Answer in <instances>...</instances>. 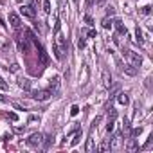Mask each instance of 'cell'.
I'll return each instance as SVG.
<instances>
[{
    "mask_svg": "<svg viewBox=\"0 0 153 153\" xmlns=\"http://www.w3.org/2000/svg\"><path fill=\"white\" fill-rule=\"evenodd\" d=\"M52 51H54V56L58 59H63V52H67V40L59 33H56V40L52 43Z\"/></svg>",
    "mask_w": 153,
    "mask_h": 153,
    "instance_id": "obj_1",
    "label": "cell"
},
{
    "mask_svg": "<svg viewBox=\"0 0 153 153\" xmlns=\"http://www.w3.org/2000/svg\"><path fill=\"white\" fill-rule=\"evenodd\" d=\"M16 43H18V49L22 51V52H27L29 51V38H27V34H25V31H18V34H16Z\"/></svg>",
    "mask_w": 153,
    "mask_h": 153,
    "instance_id": "obj_2",
    "label": "cell"
},
{
    "mask_svg": "<svg viewBox=\"0 0 153 153\" xmlns=\"http://www.w3.org/2000/svg\"><path fill=\"white\" fill-rule=\"evenodd\" d=\"M43 142H45V135L43 133H33L27 139V146H31V148H42Z\"/></svg>",
    "mask_w": 153,
    "mask_h": 153,
    "instance_id": "obj_3",
    "label": "cell"
},
{
    "mask_svg": "<svg viewBox=\"0 0 153 153\" xmlns=\"http://www.w3.org/2000/svg\"><path fill=\"white\" fill-rule=\"evenodd\" d=\"M124 56H126L128 63H130V65H133L135 68H139V67L142 65V58H140L137 52H133V51H124Z\"/></svg>",
    "mask_w": 153,
    "mask_h": 153,
    "instance_id": "obj_4",
    "label": "cell"
},
{
    "mask_svg": "<svg viewBox=\"0 0 153 153\" xmlns=\"http://www.w3.org/2000/svg\"><path fill=\"white\" fill-rule=\"evenodd\" d=\"M59 85H61V81H59L58 76L51 78V79H49V92H51L52 96H58V94H59Z\"/></svg>",
    "mask_w": 153,
    "mask_h": 153,
    "instance_id": "obj_5",
    "label": "cell"
},
{
    "mask_svg": "<svg viewBox=\"0 0 153 153\" xmlns=\"http://www.w3.org/2000/svg\"><path fill=\"white\" fill-rule=\"evenodd\" d=\"M123 142H124L123 133H121V131H119V133H115L114 137H110V149H119V148L123 146Z\"/></svg>",
    "mask_w": 153,
    "mask_h": 153,
    "instance_id": "obj_6",
    "label": "cell"
},
{
    "mask_svg": "<svg viewBox=\"0 0 153 153\" xmlns=\"http://www.w3.org/2000/svg\"><path fill=\"white\" fill-rule=\"evenodd\" d=\"M52 94L49 92V90H36V92H33V99H36V101H47L49 97H51Z\"/></svg>",
    "mask_w": 153,
    "mask_h": 153,
    "instance_id": "obj_7",
    "label": "cell"
},
{
    "mask_svg": "<svg viewBox=\"0 0 153 153\" xmlns=\"http://www.w3.org/2000/svg\"><path fill=\"white\" fill-rule=\"evenodd\" d=\"M101 81H103V87H106V88H110L112 83H114V81H112V74H110L106 68L101 72Z\"/></svg>",
    "mask_w": 153,
    "mask_h": 153,
    "instance_id": "obj_8",
    "label": "cell"
},
{
    "mask_svg": "<svg viewBox=\"0 0 153 153\" xmlns=\"http://www.w3.org/2000/svg\"><path fill=\"white\" fill-rule=\"evenodd\" d=\"M20 13H22L24 16H27V18H34V16H36V11H34V7H31V6H22V7H20Z\"/></svg>",
    "mask_w": 153,
    "mask_h": 153,
    "instance_id": "obj_9",
    "label": "cell"
},
{
    "mask_svg": "<svg viewBox=\"0 0 153 153\" xmlns=\"http://www.w3.org/2000/svg\"><path fill=\"white\" fill-rule=\"evenodd\" d=\"M9 24H11V27L13 29H20V16L16 15V13H9Z\"/></svg>",
    "mask_w": 153,
    "mask_h": 153,
    "instance_id": "obj_10",
    "label": "cell"
},
{
    "mask_svg": "<svg viewBox=\"0 0 153 153\" xmlns=\"http://www.w3.org/2000/svg\"><path fill=\"white\" fill-rule=\"evenodd\" d=\"M121 70H123V72H124L126 76H135L139 68H135L133 65H130V63H128V65H123V67H121Z\"/></svg>",
    "mask_w": 153,
    "mask_h": 153,
    "instance_id": "obj_11",
    "label": "cell"
},
{
    "mask_svg": "<svg viewBox=\"0 0 153 153\" xmlns=\"http://www.w3.org/2000/svg\"><path fill=\"white\" fill-rule=\"evenodd\" d=\"M94 130L96 128H90V135H88V139H87V151L90 153V151H94Z\"/></svg>",
    "mask_w": 153,
    "mask_h": 153,
    "instance_id": "obj_12",
    "label": "cell"
},
{
    "mask_svg": "<svg viewBox=\"0 0 153 153\" xmlns=\"http://www.w3.org/2000/svg\"><path fill=\"white\" fill-rule=\"evenodd\" d=\"M36 49H38V54H40V61H42L43 65H47V63H49V56H47V52H45V49H43L42 45H38Z\"/></svg>",
    "mask_w": 153,
    "mask_h": 153,
    "instance_id": "obj_13",
    "label": "cell"
},
{
    "mask_svg": "<svg viewBox=\"0 0 153 153\" xmlns=\"http://www.w3.org/2000/svg\"><path fill=\"white\" fill-rule=\"evenodd\" d=\"M117 103L121 105V106H126L128 103H130V97H128V94H124V92H121V94H117Z\"/></svg>",
    "mask_w": 153,
    "mask_h": 153,
    "instance_id": "obj_14",
    "label": "cell"
},
{
    "mask_svg": "<svg viewBox=\"0 0 153 153\" xmlns=\"http://www.w3.org/2000/svg\"><path fill=\"white\" fill-rule=\"evenodd\" d=\"M114 25H115V29H117V33H119V34H123V36H126V34H128V29L123 25V22H121V20H115V22H114Z\"/></svg>",
    "mask_w": 153,
    "mask_h": 153,
    "instance_id": "obj_15",
    "label": "cell"
},
{
    "mask_svg": "<svg viewBox=\"0 0 153 153\" xmlns=\"http://www.w3.org/2000/svg\"><path fill=\"white\" fill-rule=\"evenodd\" d=\"M67 9H68L67 0H59V18H65L67 16Z\"/></svg>",
    "mask_w": 153,
    "mask_h": 153,
    "instance_id": "obj_16",
    "label": "cell"
},
{
    "mask_svg": "<svg viewBox=\"0 0 153 153\" xmlns=\"http://www.w3.org/2000/svg\"><path fill=\"white\" fill-rule=\"evenodd\" d=\"M18 85H20V88H24V90H29V88H31V81H29L27 78H20V79H18Z\"/></svg>",
    "mask_w": 153,
    "mask_h": 153,
    "instance_id": "obj_17",
    "label": "cell"
},
{
    "mask_svg": "<svg viewBox=\"0 0 153 153\" xmlns=\"http://www.w3.org/2000/svg\"><path fill=\"white\" fill-rule=\"evenodd\" d=\"M130 131H131L130 119H126V117H124V121H123V131H121V133H123V135H124V133H126V135H130Z\"/></svg>",
    "mask_w": 153,
    "mask_h": 153,
    "instance_id": "obj_18",
    "label": "cell"
},
{
    "mask_svg": "<svg viewBox=\"0 0 153 153\" xmlns=\"http://www.w3.org/2000/svg\"><path fill=\"white\" fill-rule=\"evenodd\" d=\"M137 149H139L137 139H135V137H131V139L128 140V151H137Z\"/></svg>",
    "mask_w": 153,
    "mask_h": 153,
    "instance_id": "obj_19",
    "label": "cell"
},
{
    "mask_svg": "<svg viewBox=\"0 0 153 153\" xmlns=\"http://www.w3.org/2000/svg\"><path fill=\"white\" fill-rule=\"evenodd\" d=\"M117 119V110L114 106H108V121H115Z\"/></svg>",
    "mask_w": 153,
    "mask_h": 153,
    "instance_id": "obj_20",
    "label": "cell"
},
{
    "mask_svg": "<svg viewBox=\"0 0 153 153\" xmlns=\"http://www.w3.org/2000/svg\"><path fill=\"white\" fill-rule=\"evenodd\" d=\"M97 149H99V151H108V149H110V139L103 140V142H101V146H99Z\"/></svg>",
    "mask_w": 153,
    "mask_h": 153,
    "instance_id": "obj_21",
    "label": "cell"
},
{
    "mask_svg": "<svg viewBox=\"0 0 153 153\" xmlns=\"http://www.w3.org/2000/svg\"><path fill=\"white\" fill-rule=\"evenodd\" d=\"M135 36H137V43H144V38H142V31L137 27L135 29Z\"/></svg>",
    "mask_w": 153,
    "mask_h": 153,
    "instance_id": "obj_22",
    "label": "cell"
},
{
    "mask_svg": "<svg viewBox=\"0 0 153 153\" xmlns=\"http://www.w3.org/2000/svg\"><path fill=\"white\" fill-rule=\"evenodd\" d=\"M79 139H81V133L78 131V133H76V137H74V139L70 140V146H76V144H78V142H79Z\"/></svg>",
    "mask_w": 153,
    "mask_h": 153,
    "instance_id": "obj_23",
    "label": "cell"
},
{
    "mask_svg": "<svg viewBox=\"0 0 153 153\" xmlns=\"http://www.w3.org/2000/svg\"><path fill=\"white\" fill-rule=\"evenodd\" d=\"M43 11L49 15L51 13V2H49V0H43Z\"/></svg>",
    "mask_w": 153,
    "mask_h": 153,
    "instance_id": "obj_24",
    "label": "cell"
},
{
    "mask_svg": "<svg viewBox=\"0 0 153 153\" xmlns=\"http://www.w3.org/2000/svg\"><path fill=\"white\" fill-rule=\"evenodd\" d=\"M114 15H115L114 6H108V7H106V16H114Z\"/></svg>",
    "mask_w": 153,
    "mask_h": 153,
    "instance_id": "obj_25",
    "label": "cell"
},
{
    "mask_svg": "<svg viewBox=\"0 0 153 153\" xmlns=\"http://www.w3.org/2000/svg\"><path fill=\"white\" fill-rule=\"evenodd\" d=\"M110 25H112V20L106 16V18L103 20V27H105V29H110Z\"/></svg>",
    "mask_w": 153,
    "mask_h": 153,
    "instance_id": "obj_26",
    "label": "cell"
},
{
    "mask_svg": "<svg viewBox=\"0 0 153 153\" xmlns=\"http://www.w3.org/2000/svg\"><path fill=\"white\" fill-rule=\"evenodd\" d=\"M85 24H87L88 27H92V25H94V20L90 18V15H87V16H85Z\"/></svg>",
    "mask_w": 153,
    "mask_h": 153,
    "instance_id": "obj_27",
    "label": "cell"
},
{
    "mask_svg": "<svg viewBox=\"0 0 153 153\" xmlns=\"http://www.w3.org/2000/svg\"><path fill=\"white\" fill-rule=\"evenodd\" d=\"M117 90H119V85H114V83H112V87H110V96L117 94Z\"/></svg>",
    "mask_w": 153,
    "mask_h": 153,
    "instance_id": "obj_28",
    "label": "cell"
},
{
    "mask_svg": "<svg viewBox=\"0 0 153 153\" xmlns=\"http://www.w3.org/2000/svg\"><path fill=\"white\" fill-rule=\"evenodd\" d=\"M78 112H79V106H78V105H74V106L70 108V114H72V115H78Z\"/></svg>",
    "mask_w": 153,
    "mask_h": 153,
    "instance_id": "obj_29",
    "label": "cell"
},
{
    "mask_svg": "<svg viewBox=\"0 0 153 153\" xmlns=\"http://www.w3.org/2000/svg\"><path fill=\"white\" fill-rule=\"evenodd\" d=\"M140 13H142V15H149V13H151V7H149V6H144V7L140 9Z\"/></svg>",
    "mask_w": 153,
    "mask_h": 153,
    "instance_id": "obj_30",
    "label": "cell"
},
{
    "mask_svg": "<svg viewBox=\"0 0 153 153\" xmlns=\"http://www.w3.org/2000/svg\"><path fill=\"white\" fill-rule=\"evenodd\" d=\"M151 144H153V135H151V137H149V139H148V142H146V144H144V146H142V149H148V148H149V146H151Z\"/></svg>",
    "mask_w": 153,
    "mask_h": 153,
    "instance_id": "obj_31",
    "label": "cell"
},
{
    "mask_svg": "<svg viewBox=\"0 0 153 153\" xmlns=\"http://www.w3.org/2000/svg\"><path fill=\"white\" fill-rule=\"evenodd\" d=\"M78 47H79V49H85V40H83V38L78 40Z\"/></svg>",
    "mask_w": 153,
    "mask_h": 153,
    "instance_id": "obj_32",
    "label": "cell"
},
{
    "mask_svg": "<svg viewBox=\"0 0 153 153\" xmlns=\"http://www.w3.org/2000/svg\"><path fill=\"white\" fill-rule=\"evenodd\" d=\"M0 88H2V90H6V88H7V83H6L2 78H0Z\"/></svg>",
    "mask_w": 153,
    "mask_h": 153,
    "instance_id": "obj_33",
    "label": "cell"
},
{
    "mask_svg": "<svg viewBox=\"0 0 153 153\" xmlns=\"http://www.w3.org/2000/svg\"><path fill=\"white\" fill-rule=\"evenodd\" d=\"M87 34H88V38H96V31H94V29H88Z\"/></svg>",
    "mask_w": 153,
    "mask_h": 153,
    "instance_id": "obj_34",
    "label": "cell"
},
{
    "mask_svg": "<svg viewBox=\"0 0 153 153\" xmlns=\"http://www.w3.org/2000/svg\"><path fill=\"white\" fill-rule=\"evenodd\" d=\"M7 119H11V121H16L18 117H16V114H7Z\"/></svg>",
    "mask_w": 153,
    "mask_h": 153,
    "instance_id": "obj_35",
    "label": "cell"
},
{
    "mask_svg": "<svg viewBox=\"0 0 153 153\" xmlns=\"http://www.w3.org/2000/svg\"><path fill=\"white\" fill-rule=\"evenodd\" d=\"M16 70H18V65H16V63H13V65H11V72H16Z\"/></svg>",
    "mask_w": 153,
    "mask_h": 153,
    "instance_id": "obj_36",
    "label": "cell"
},
{
    "mask_svg": "<svg viewBox=\"0 0 153 153\" xmlns=\"http://www.w3.org/2000/svg\"><path fill=\"white\" fill-rule=\"evenodd\" d=\"M24 130H25V128H15V131H16V133H24Z\"/></svg>",
    "mask_w": 153,
    "mask_h": 153,
    "instance_id": "obj_37",
    "label": "cell"
},
{
    "mask_svg": "<svg viewBox=\"0 0 153 153\" xmlns=\"http://www.w3.org/2000/svg\"><path fill=\"white\" fill-rule=\"evenodd\" d=\"M94 2H96V4H99V6H101V4H105V2H106V0H94Z\"/></svg>",
    "mask_w": 153,
    "mask_h": 153,
    "instance_id": "obj_38",
    "label": "cell"
},
{
    "mask_svg": "<svg viewBox=\"0 0 153 153\" xmlns=\"http://www.w3.org/2000/svg\"><path fill=\"white\" fill-rule=\"evenodd\" d=\"M6 101H7V99H6V97H4L2 94H0V103H6Z\"/></svg>",
    "mask_w": 153,
    "mask_h": 153,
    "instance_id": "obj_39",
    "label": "cell"
},
{
    "mask_svg": "<svg viewBox=\"0 0 153 153\" xmlns=\"http://www.w3.org/2000/svg\"><path fill=\"white\" fill-rule=\"evenodd\" d=\"M74 2H76V4H78V2H79V0H74Z\"/></svg>",
    "mask_w": 153,
    "mask_h": 153,
    "instance_id": "obj_40",
    "label": "cell"
}]
</instances>
